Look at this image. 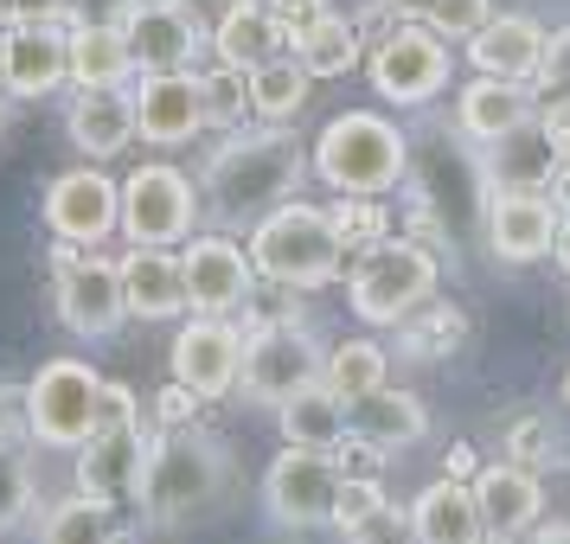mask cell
Listing matches in <instances>:
<instances>
[{"mask_svg":"<svg viewBox=\"0 0 570 544\" xmlns=\"http://www.w3.org/2000/svg\"><path fill=\"white\" fill-rule=\"evenodd\" d=\"M385 506V481L379 474H340V493H334V518L327 525H340V532H353L365 513H379Z\"/></svg>","mask_w":570,"mask_h":544,"instance_id":"40","label":"cell"},{"mask_svg":"<svg viewBox=\"0 0 570 544\" xmlns=\"http://www.w3.org/2000/svg\"><path fill=\"white\" fill-rule=\"evenodd\" d=\"M507 462L532 467V474L558 462V429H551V416H519L513 429H507Z\"/></svg>","mask_w":570,"mask_h":544,"instance_id":"39","label":"cell"},{"mask_svg":"<svg viewBox=\"0 0 570 544\" xmlns=\"http://www.w3.org/2000/svg\"><path fill=\"white\" fill-rule=\"evenodd\" d=\"M321 385V346L302 320H257L244 339V365H237V390L250 404L283 411L288 397Z\"/></svg>","mask_w":570,"mask_h":544,"instance_id":"6","label":"cell"},{"mask_svg":"<svg viewBox=\"0 0 570 544\" xmlns=\"http://www.w3.org/2000/svg\"><path fill=\"white\" fill-rule=\"evenodd\" d=\"M20 423H27V411H20V390L0 385V448H13V442H20Z\"/></svg>","mask_w":570,"mask_h":544,"instance_id":"50","label":"cell"},{"mask_svg":"<svg viewBox=\"0 0 570 544\" xmlns=\"http://www.w3.org/2000/svg\"><path fill=\"white\" fill-rule=\"evenodd\" d=\"M442 283L436 250H423L411 237H379L353 250V269H346V301L365 327H397L416 301H430Z\"/></svg>","mask_w":570,"mask_h":544,"instance_id":"5","label":"cell"},{"mask_svg":"<svg viewBox=\"0 0 570 544\" xmlns=\"http://www.w3.org/2000/svg\"><path fill=\"white\" fill-rule=\"evenodd\" d=\"M308 174V148L302 135L283 122H244L225 135V148L206 160V199L225 225H257L276 206L295 199V186Z\"/></svg>","mask_w":570,"mask_h":544,"instance_id":"1","label":"cell"},{"mask_svg":"<svg viewBox=\"0 0 570 544\" xmlns=\"http://www.w3.org/2000/svg\"><path fill=\"white\" fill-rule=\"evenodd\" d=\"M283 442L288 448H340L346 442V404L314 385L283 404Z\"/></svg>","mask_w":570,"mask_h":544,"instance_id":"35","label":"cell"},{"mask_svg":"<svg viewBox=\"0 0 570 544\" xmlns=\"http://www.w3.org/2000/svg\"><path fill=\"white\" fill-rule=\"evenodd\" d=\"M539 135L551 141V155H558V160H570V97H551V103H544Z\"/></svg>","mask_w":570,"mask_h":544,"instance_id":"49","label":"cell"},{"mask_svg":"<svg viewBox=\"0 0 570 544\" xmlns=\"http://www.w3.org/2000/svg\"><path fill=\"white\" fill-rule=\"evenodd\" d=\"M180 283H186V308L193 314H225L232 320L250 301V288H257V269H250V250L237 237L206 231V237H186Z\"/></svg>","mask_w":570,"mask_h":544,"instance_id":"12","label":"cell"},{"mask_svg":"<svg viewBox=\"0 0 570 544\" xmlns=\"http://www.w3.org/2000/svg\"><path fill=\"white\" fill-rule=\"evenodd\" d=\"M32 506V474L20 462V448H0V532L7 525H20Z\"/></svg>","mask_w":570,"mask_h":544,"instance_id":"42","label":"cell"},{"mask_svg":"<svg viewBox=\"0 0 570 544\" xmlns=\"http://www.w3.org/2000/svg\"><path fill=\"white\" fill-rule=\"evenodd\" d=\"M46 225H52L58 244H104L116 225H122V186L109 180L104 167H71L46 186Z\"/></svg>","mask_w":570,"mask_h":544,"instance_id":"14","label":"cell"},{"mask_svg":"<svg viewBox=\"0 0 570 544\" xmlns=\"http://www.w3.org/2000/svg\"><path fill=\"white\" fill-rule=\"evenodd\" d=\"M372 90L385 97V103H430V97H442L449 90V46H442V32L416 27V20H404V27H391L379 46H372Z\"/></svg>","mask_w":570,"mask_h":544,"instance_id":"9","label":"cell"},{"mask_svg":"<svg viewBox=\"0 0 570 544\" xmlns=\"http://www.w3.org/2000/svg\"><path fill=\"white\" fill-rule=\"evenodd\" d=\"M199 225V186L186 180L180 167H167V160H148V167H135L129 180H122V225L116 231L129 237V244H186Z\"/></svg>","mask_w":570,"mask_h":544,"instance_id":"8","label":"cell"},{"mask_svg":"<svg viewBox=\"0 0 570 544\" xmlns=\"http://www.w3.org/2000/svg\"><path fill=\"white\" fill-rule=\"evenodd\" d=\"M244 250H250V269H257L263 283L295 288V295L327 288L340 276V263H346L327 211H314V206H276L269 218L250 225V244Z\"/></svg>","mask_w":570,"mask_h":544,"instance_id":"4","label":"cell"},{"mask_svg":"<svg viewBox=\"0 0 570 544\" xmlns=\"http://www.w3.org/2000/svg\"><path fill=\"white\" fill-rule=\"evenodd\" d=\"M558 237V199L551 192H493L488 199V244L500 263H539Z\"/></svg>","mask_w":570,"mask_h":544,"instance_id":"20","label":"cell"},{"mask_svg":"<svg viewBox=\"0 0 570 544\" xmlns=\"http://www.w3.org/2000/svg\"><path fill=\"white\" fill-rule=\"evenodd\" d=\"M212 52H218V65H232V71H257L263 58L283 52V32H276L263 0H225V13L212 27Z\"/></svg>","mask_w":570,"mask_h":544,"instance_id":"28","label":"cell"},{"mask_svg":"<svg viewBox=\"0 0 570 544\" xmlns=\"http://www.w3.org/2000/svg\"><path fill=\"white\" fill-rule=\"evenodd\" d=\"M129 97H135V135L155 141V148H180L206 129V103H199L193 71H141Z\"/></svg>","mask_w":570,"mask_h":544,"instance_id":"16","label":"cell"},{"mask_svg":"<svg viewBox=\"0 0 570 544\" xmlns=\"http://www.w3.org/2000/svg\"><path fill=\"white\" fill-rule=\"evenodd\" d=\"M314 174L334 192H372V199H385L391 186L411 180V135L397 129V122H385V116H372V109H346L314 141Z\"/></svg>","mask_w":570,"mask_h":544,"instance_id":"3","label":"cell"},{"mask_svg":"<svg viewBox=\"0 0 570 544\" xmlns=\"http://www.w3.org/2000/svg\"><path fill=\"white\" fill-rule=\"evenodd\" d=\"M141 462H148L141 416L135 423H97L90 442L78 448V493H97L109 506H129L135 487H141Z\"/></svg>","mask_w":570,"mask_h":544,"instance_id":"17","label":"cell"},{"mask_svg":"<svg viewBox=\"0 0 570 544\" xmlns=\"http://www.w3.org/2000/svg\"><path fill=\"white\" fill-rule=\"evenodd\" d=\"M385 346H372V339H346V346H334L327 359H321V390L327 397H340V404H360L365 390L385 385Z\"/></svg>","mask_w":570,"mask_h":544,"instance_id":"36","label":"cell"},{"mask_svg":"<svg viewBox=\"0 0 570 544\" xmlns=\"http://www.w3.org/2000/svg\"><path fill=\"white\" fill-rule=\"evenodd\" d=\"M346 538H353V544H416V525H411L404 506H391V500H385V506H379V513H365Z\"/></svg>","mask_w":570,"mask_h":544,"instance_id":"43","label":"cell"},{"mask_svg":"<svg viewBox=\"0 0 570 544\" xmlns=\"http://www.w3.org/2000/svg\"><path fill=\"white\" fill-rule=\"evenodd\" d=\"M334 493H340V462L334 448H288L269 462L263 500L276 525H327L334 518Z\"/></svg>","mask_w":570,"mask_h":544,"instance_id":"13","label":"cell"},{"mask_svg":"<svg viewBox=\"0 0 570 544\" xmlns=\"http://www.w3.org/2000/svg\"><path fill=\"white\" fill-rule=\"evenodd\" d=\"M500 155L488 160V180L493 192H551V174H558V155H551V141H544L532 122L513 129L507 141H493Z\"/></svg>","mask_w":570,"mask_h":544,"instance_id":"30","label":"cell"},{"mask_svg":"<svg viewBox=\"0 0 570 544\" xmlns=\"http://www.w3.org/2000/svg\"><path fill=\"white\" fill-rule=\"evenodd\" d=\"M0 122H7V103H0Z\"/></svg>","mask_w":570,"mask_h":544,"instance_id":"58","label":"cell"},{"mask_svg":"<svg viewBox=\"0 0 570 544\" xmlns=\"http://www.w3.org/2000/svg\"><path fill=\"white\" fill-rule=\"evenodd\" d=\"M551 199L570 211V160H558V174H551Z\"/></svg>","mask_w":570,"mask_h":544,"instance_id":"54","label":"cell"},{"mask_svg":"<svg viewBox=\"0 0 570 544\" xmlns=\"http://www.w3.org/2000/svg\"><path fill=\"white\" fill-rule=\"evenodd\" d=\"M558 397H564V404H570V372H564V385H558Z\"/></svg>","mask_w":570,"mask_h":544,"instance_id":"56","label":"cell"},{"mask_svg":"<svg viewBox=\"0 0 570 544\" xmlns=\"http://www.w3.org/2000/svg\"><path fill=\"white\" fill-rule=\"evenodd\" d=\"M116 276H122V308L135 320H180L186 314L180 257H167V244H129V257L116 263Z\"/></svg>","mask_w":570,"mask_h":544,"instance_id":"22","label":"cell"},{"mask_svg":"<svg viewBox=\"0 0 570 544\" xmlns=\"http://www.w3.org/2000/svg\"><path fill=\"white\" fill-rule=\"evenodd\" d=\"M327 225H334L340 250L353 257V250H365V244H379V237L391 231V211L372 199V192H340L334 206H327Z\"/></svg>","mask_w":570,"mask_h":544,"instance_id":"38","label":"cell"},{"mask_svg":"<svg viewBox=\"0 0 570 544\" xmlns=\"http://www.w3.org/2000/svg\"><path fill=\"white\" fill-rule=\"evenodd\" d=\"M97 404H104V378L83 359H52L27 390H20V411H27L32 442L46 448H83L97 429Z\"/></svg>","mask_w":570,"mask_h":544,"instance_id":"7","label":"cell"},{"mask_svg":"<svg viewBox=\"0 0 570 544\" xmlns=\"http://www.w3.org/2000/svg\"><path fill=\"white\" fill-rule=\"evenodd\" d=\"M442 474H449V481H474V474H481V455H474L468 442H455V448H449V462H442Z\"/></svg>","mask_w":570,"mask_h":544,"instance_id":"51","label":"cell"},{"mask_svg":"<svg viewBox=\"0 0 570 544\" xmlns=\"http://www.w3.org/2000/svg\"><path fill=\"white\" fill-rule=\"evenodd\" d=\"M237 365H244V334H237L225 314H193L174 339V378L193 397H225L237 390Z\"/></svg>","mask_w":570,"mask_h":544,"instance_id":"15","label":"cell"},{"mask_svg":"<svg viewBox=\"0 0 570 544\" xmlns=\"http://www.w3.org/2000/svg\"><path fill=\"white\" fill-rule=\"evenodd\" d=\"M551 257L564 263V276H570V211H558V237H551Z\"/></svg>","mask_w":570,"mask_h":544,"instance_id":"53","label":"cell"},{"mask_svg":"<svg viewBox=\"0 0 570 544\" xmlns=\"http://www.w3.org/2000/svg\"><path fill=\"white\" fill-rule=\"evenodd\" d=\"M199 103H206V129H218V135L257 122L250 116V71H232V65H218V71L199 78Z\"/></svg>","mask_w":570,"mask_h":544,"instance_id":"37","label":"cell"},{"mask_svg":"<svg viewBox=\"0 0 570 544\" xmlns=\"http://www.w3.org/2000/svg\"><path fill=\"white\" fill-rule=\"evenodd\" d=\"M346 429H353L360 442H372V448L397 455V448L423 442V429H430V411H423V397H416V390L379 385V390H365L360 404H346Z\"/></svg>","mask_w":570,"mask_h":544,"instance_id":"25","label":"cell"},{"mask_svg":"<svg viewBox=\"0 0 570 544\" xmlns=\"http://www.w3.org/2000/svg\"><path fill=\"white\" fill-rule=\"evenodd\" d=\"M488 0H430L423 7V27L442 32V39H468V32H481L488 27Z\"/></svg>","mask_w":570,"mask_h":544,"instance_id":"41","label":"cell"},{"mask_svg":"<svg viewBox=\"0 0 570 544\" xmlns=\"http://www.w3.org/2000/svg\"><path fill=\"white\" fill-rule=\"evenodd\" d=\"M544 58V32L525 13H488V27L468 32V65L481 78H507V83H532Z\"/></svg>","mask_w":570,"mask_h":544,"instance_id":"23","label":"cell"},{"mask_svg":"<svg viewBox=\"0 0 570 544\" xmlns=\"http://www.w3.org/2000/svg\"><path fill=\"white\" fill-rule=\"evenodd\" d=\"M65 58H71V83L78 90H129L135 78L122 27H71L65 32Z\"/></svg>","mask_w":570,"mask_h":544,"instance_id":"29","label":"cell"},{"mask_svg":"<svg viewBox=\"0 0 570 544\" xmlns=\"http://www.w3.org/2000/svg\"><path fill=\"white\" fill-rule=\"evenodd\" d=\"M416 192L436 206V218L449 225V237L462 231V218H474V206H488V174L468 160V135L462 129H442L416 141Z\"/></svg>","mask_w":570,"mask_h":544,"instance_id":"11","label":"cell"},{"mask_svg":"<svg viewBox=\"0 0 570 544\" xmlns=\"http://www.w3.org/2000/svg\"><path fill=\"white\" fill-rule=\"evenodd\" d=\"M141 0H71V27H122Z\"/></svg>","mask_w":570,"mask_h":544,"instance_id":"48","label":"cell"},{"mask_svg":"<svg viewBox=\"0 0 570 544\" xmlns=\"http://www.w3.org/2000/svg\"><path fill=\"white\" fill-rule=\"evenodd\" d=\"M39 544H122L116 506L97 500V493H71V500H58L52 513H46Z\"/></svg>","mask_w":570,"mask_h":544,"instance_id":"34","label":"cell"},{"mask_svg":"<svg viewBox=\"0 0 570 544\" xmlns=\"http://www.w3.org/2000/svg\"><path fill=\"white\" fill-rule=\"evenodd\" d=\"M372 7H379V13H397V20H423L430 0H372Z\"/></svg>","mask_w":570,"mask_h":544,"instance_id":"52","label":"cell"},{"mask_svg":"<svg viewBox=\"0 0 570 544\" xmlns=\"http://www.w3.org/2000/svg\"><path fill=\"white\" fill-rule=\"evenodd\" d=\"M263 7H269V20H276V32H283V46L327 13V0H263Z\"/></svg>","mask_w":570,"mask_h":544,"instance_id":"47","label":"cell"},{"mask_svg":"<svg viewBox=\"0 0 570 544\" xmlns=\"http://www.w3.org/2000/svg\"><path fill=\"white\" fill-rule=\"evenodd\" d=\"M0 27H71V0H0Z\"/></svg>","mask_w":570,"mask_h":544,"instance_id":"44","label":"cell"},{"mask_svg":"<svg viewBox=\"0 0 570 544\" xmlns=\"http://www.w3.org/2000/svg\"><path fill=\"white\" fill-rule=\"evenodd\" d=\"M551 97H570V27L564 32H544V58H539V78Z\"/></svg>","mask_w":570,"mask_h":544,"instance_id":"46","label":"cell"},{"mask_svg":"<svg viewBox=\"0 0 570 544\" xmlns=\"http://www.w3.org/2000/svg\"><path fill=\"white\" fill-rule=\"evenodd\" d=\"M397 346L411 353V359H455L468 346V314L455 301H416L404 320H397Z\"/></svg>","mask_w":570,"mask_h":544,"instance_id":"31","label":"cell"},{"mask_svg":"<svg viewBox=\"0 0 570 544\" xmlns=\"http://www.w3.org/2000/svg\"><path fill=\"white\" fill-rule=\"evenodd\" d=\"M308 65L295 52H276V58H263L257 71H250V116L257 122H288L295 109L308 103Z\"/></svg>","mask_w":570,"mask_h":544,"instance_id":"33","label":"cell"},{"mask_svg":"<svg viewBox=\"0 0 570 544\" xmlns=\"http://www.w3.org/2000/svg\"><path fill=\"white\" fill-rule=\"evenodd\" d=\"M411 525H416V544H488V525L474 513L468 481H449V474L411 500Z\"/></svg>","mask_w":570,"mask_h":544,"instance_id":"27","label":"cell"},{"mask_svg":"<svg viewBox=\"0 0 570 544\" xmlns=\"http://www.w3.org/2000/svg\"><path fill=\"white\" fill-rule=\"evenodd\" d=\"M232 487V448L199 429V423H186V429H155L148 436V462H141V513L155 518V525H186L193 513H206L218 506Z\"/></svg>","mask_w":570,"mask_h":544,"instance_id":"2","label":"cell"},{"mask_svg":"<svg viewBox=\"0 0 570 544\" xmlns=\"http://www.w3.org/2000/svg\"><path fill=\"white\" fill-rule=\"evenodd\" d=\"M525 122H532V97H525V83L474 78L462 97H455V129H462L468 141H481V148L507 141V135L525 129Z\"/></svg>","mask_w":570,"mask_h":544,"instance_id":"26","label":"cell"},{"mask_svg":"<svg viewBox=\"0 0 570 544\" xmlns=\"http://www.w3.org/2000/svg\"><path fill=\"white\" fill-rule=\"evenodd\" d=\"M199 404H206V397H193V390L174 378L167 390H155L148 416H155V429H186V423H199Z\"/></svg>","mask_w":570,"mask_h":544,"instance_id":"45","label":"cell"},{"mask_svg":"<svg viewBox=\"0 0 570 544\" xmlns=\"http://www.w3.org/2000/svg\"><path fill=\"white\" fill-rule=\"evenodd\" d=\"M65 135L71 148L90 160H116L135 141V97L129 90H78L65 109Z\"/></svg>","mask_w":570,"mask_h":544,"instance_id":"24","label":"cell"},{"mask_svg":"<svg viewBox=\"0 0 570 544\" xmlns=\"http://www.w3.org/2000/svg\"><path fill=\"white\" fill-rule=\"evenodd\" d=\"M532 544H570V525H551V532H539Z\"/></svg>","mask_w":570,"mask_h":544,"instance_id":"55","label":"cell"},{"mask_svg":"<svg viewBox=\"0 0 570 544\" xmlns=\"http://www.w3.org/2000/svg\"><path fill=\"white\" fill-rule=\"evenodd\" d=\"M135 71H186L199 58V20L186 0H141L129 20H122Z\"/></svg>","mask_w":570,"mask_h":544,"instance_id":"18","label":"cell"},{"mask_svg":"<svg viewBox=\"0 0 570 544\" xmlns=\"http://www.w3.org/2000/svg\"><path fill=\"white\" fill-rule=\"evenodd\" d=\"M0 52H7V27H0Z\"/></svg>","mask_w":570,"mask_h":544,"instance_id":"57","label":"cell"},{"mask_svg":"<svg viewBox=\"0 0 570 544\" xmlns=\"http://www.w3.org/2000/svg\"><path fill=\"white\" fill-rule=\"evenodd\" d=\"M468 493H474V513L488 525V544H519L544 513L539 474H532V467H513V462L481 467V474L468 481Z\"/></svg>","mask_w":570,"mask_h":544,"instance_id":"19","label":"cell"},{"mask_svg":"<svg viewBox=\"0 0 570 544\" xmlns=\"http://www.w3.org/2000/svg\"><path fill=\"white\" fill-rule=\"evenodd\" d=\"M288 52L308 65V78H346V71L365 58V46H360V27H353V20L321 13L314 27H302L295 39H288Z\"/></svg>","mask_w":570,"mask_h":544,"instance_id":"32","label":"cell"},{"mask_svg":"<svg viewBox=\"0 0 570 544\" xmlns=\"http://www.w3.org/2000/svg\"><path fill=\"white\" fill-rule=\"evenodd\" d=\"M58 320L78 339H109L129 308H122V276L109 257H83L78 244H58Z\"/></svg>","mask_w":570,"mask_h":544,"instance_id":"10","label":"cell"},{"mask_svg":"<svg viewBox=\"0 0 570 544\" xmlns=\"http://www.w3.org/2000/svg\"><path fill=\"white\" fill-rule=\"evenodd\" d=\"M65 32H71V27H7L0 90H7V97H52L58 83H71Z\"/></svg>","mask_w":570,"mask_h":544,"instance_id":"21","label":"cell"}]
</instances>
